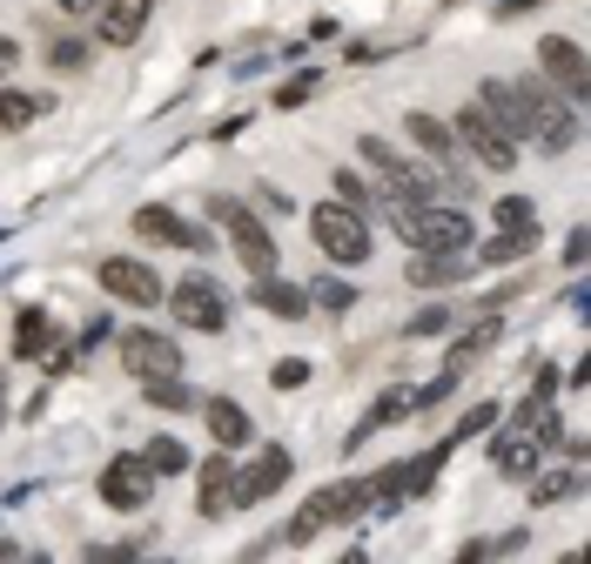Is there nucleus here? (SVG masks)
I'll use <instances>...</instances> for the list:
<instances>
[{
  "label": "nucleus",
  "mask_w": 591,
  "mask_h": 564,
  "mask_svg": "<svg viewBox=\"0 0 591 564\" xmlns=\"http://www.w3.org/2000/svg\"><path fill=\"white\" fill-rule=\"evenodd\" d=\"M14 61H21V48H14V40H0V74H8Z\"/></svg>",
  "instance_id": "obj_36"
},
{
  "label": "nucleus",
  "mask_w": 591,
  "mask_h": 564,
  "mask_svg": "<svg viewBox=\"0 0 591 564\" xmlns=\"http://www.w3.org/2000/svg\"><path fill=\"white\" fill-rule=\"evenodd\" d=\"M148 491H155L148 457H114V464L101 470V498H108L114 511H141V504H148Z\"/></svg>",
  "instance_id": "obj_11"
},
{
  "label": "nucleus",
  "mask_w": 591,
  "mask_h": 564,
  "mask_svg": "<svg viewBox=\"0 0 591 564\" xmlns=\"http://www.w3.org/2000/svg\"><path fill=\"white\" fill-rule=\"evenodd\" d=\"M397 229L417 242V249H470V222H464V209H438V195L397 201Z\"/></svg>",
  "instance_id": "obj_4"
},
{
  "label": "nucleus",
  "mask_w": 591,
  "mask_h": 564,
  "mask_svg": "<svg viewBox=\"0 0 591 564\" xmlns=\"http://www.w3.org/2000/svg\"><path fill=\"white\" fill-rule=\"evenodd\" d=\"M451 135H464V142H470V155H478L484 169H497V175L510 169V161H518V142H510V128H504V121H497L484 101H470V108L451 121Z\"/></svg>",
  "instance_id": "obj_5"
},
{
  "label": "nucleus",
  "mask_w": 591,
  "mask_h": 564,
  "mask_svg": "<svg viewBox=\"0 0 591 564\" xmlns=\"http://www.w3.org/2000/svg\"><path fill=\"white\" fill-rule=\"evenodd\" d=\"M578 491V477L571 470H551V477H531V504H558V498H571Z\"/></svg>",
  "instance_id": "obj_26"
},
{
  "label": "nucleus",
  "mask_w": 591,
  "mask_h": 564,
  "mask_svg": "<svg viewBox=\"0 0 591 564\" xmlns=\"http://www.w3.org/2000/svg\"><path fill=\"white\" fill-rule=\"evenodd\" d=\"M309 303H323L330 316H343L349 303H357V290H349V282H330V275H323V282H317V296H309Z\"/></svg>",
  "instance_id": "obj_28"
},
{
  "label": "nucleus",
  "mask_w": 591,
  "mask_h": 564,
  "mask_svg": "<svg viewBox=\"0 0 591 564\" xmlns=\"http://www.w3.org/2000/svg\"><path fill=\"white\" fill-rule=\"evenodd\" d=\"M88 8H101V0H61V14H88Z\"/></svg>",
  "instance_id": "obj_37"
},
{
  "label": "nucleus",
  "mask_w": 591,
  "mask_h": 564,
  "mask_svg": "<svg viewBox=\"0 0 591 564\" xmlns=\"http://www.w3.org/2000/svg\"><path fill=\"white\" fill-rule=\"evenodd\" d=\"M141 457H148V470H155V477H182V470H188V451H182L175 437H155Z\"/></svg>",
  "instance_id": "obj_22"
},
{
  "label": "nucleus",
  "mask_w": 591,
  "mask_h": 564,
  "mask_svg": "<svg viewBox=\"0 0 591 564\" xmlns=\"http://www.w3.org/2000/svg\"><path fill=\"white\" fill-rule=\"evenodd\" d=\"M48 61H54V68H82V40H54Z\"/></svg>",
  "instance_id": "obj_33"
},
{
  "label": "nucleus",
  "mask_w": 591,
  "mask_h": 564,
  "mask_svg": "<svg viewBox=\"0 0 591 564\" xmlns=\"http://www.w3.org/2000/svg\"><path fill=\"white\" fill-rule=\"evenodd\" d=\"M404 128H410V142H417L423 155H438V169H451V155H457V142H451V128H444V121H438V114H410V121H404Z\"/></svg>",
  "instance_id": "obj_20"
},
{
  "label": "nucleus",
  "mask_w": 591,
  "mask_h": 564,
  "mask_svg": "<svg viewBox=\"0 0 591 564\" xmlns=\"http://www.w3.org/2000/svg\"><path fill=\"white\" fill-rule=\"evenodd\" d=\"M336 195H343V201H349V209H364V201H370V195H364V182H357V175H336Z\"/></svg>",
  "instance_id": "obj_34"
},
{
  "label": "nucleus",
  "mask_w": 591,
  "mask_h": 564,
  "mask_svg": "<svg viewBox=\"0 0 591 564\" xmlns=\"http://www.w3.org/2000/svg\"><path fill=\"white\" fill-rule=\"evenodd\" d=\"M101 40L108 48H128V40H141V27H148V14H155V0H101Z\"/></svg>",
  "instance_id": "obj_16"
},
{
  "label": "nucleus",
  "mask_w": 591,
  "mask_h": 564,
  "mask_svg": "<svg viewBox=\"0 0 591 564\" xmlns=\"http://www.w3.org/2000/svg\"><path fill=\"white\" fill-rule=\"evenodd\" d=\"M444 322H451V309H423V316L410 322V330H417V336H430V330H444Z\"/></svg>",
  "instance_id": "obj_35"
},
{
  "label": "nucleus",
  "mask_w": 591,
  "mask_h": 564,
  "mask_svg": "<svg viewBox=\"0 0 591 564\" xmlns=\"http://www.w3.org/2000/svg\"><path fill=\"white\" fill-rule=\"evenodd\" d=\"M256 303H262L269 316H283V322H303V316H309V296L296 290V282H283V275H262V282H256Z\"/></svg>",
  "instance_id": "obj_18"
},
{
  "label": "nucleus",
  "mask_w": 591,
  "mask_h": 564,
  "mask_svg": "<svg viewBox=\"0 0 591 564\" xmlns=\"http://www.w3.org/2000/svg\"><path fill=\"white\" fill-rule=\"evenodd\" d=\"M525 249H531V235H497L491 249H484V262H518Z\"/></svg>",
  "instance_id": "obj_29"
},
{
  "label": "nucleus",
  "mask_w": 591,
  "mask_h": 564,
  "mask_svg": "<svg viewBox=\"0 0 591 564\" xmlns=\"http://www.w3.org/2000/svg\"><path fill=\"white\" fill-rule=\"evenodd\" d=\"M309 235H317V249L343 269H357L370 256V222H364V209H349V201H323V209L309 216Z\"/></svg>",
  "instance_id": "obj_3"
},
{
  "label": "nucleus",
  "mask_w": 591,
  "mask_h": 564,
  "mask_svg": "<svg viewBox=\"0 0 591 564\" xmlns=\"http://www.w3.org/2000/svg\"><path fill=\"white\" fill-rule=\"evenodd\" d=\"M317 95V74H296L290 88H275V108H296V101H309Z\"/></svg>",
  "instance_id": "obj_30"
},
{
  "label": "nucleus",
  "mask_w": 591,
  "mask_h": 564,
  "mask_svg": "<svg viewBox=\"0 0 591 564\" xmlns=\"http://www.w3.org/2000/svg\"><path fill=\"white\" fill-rule=\"evenodd\" d=\"M202 417H209V437L222 443V451H235V443H249V410H243V403L216 396V403H202Z\"/></svg>",
  "instance_id": "obj_17"
},
{
  "label": "nucleus",
  "mask_w": 591,
  "mask_h": 564,
  "mask_svg": "<svg viewBox=\"0 0 591 564\" xmlns=\"http://www.w3.org/2000/svg\"><path fill=\"white\" fill-rule=\"evenodd\" d=\"M484 108L510 128V142H538L544 155H565L578 142L571 128V108L558 95H544V88H510V81H491L484 88Z\"/></svg>",
  "instance_id": "obj_1"
},
{
  "label": "nucleus",
  "mask_w": 591,
  "mask_h": 564,
  "mask_svg": "<svg viewBox=\"0 0 591 564\" xmlns=\"http://www.w3.org/2000/svg\"><path fill=\"white\" fill-rule=\"evenodd\" d=\"M484 424H497V403H478V410H470V417L457 424V437H451V443H464V437H478Z\"/></svg>",
  "instance_id": "obj_31"
},
{
  "label": "nucleus",
  "mask_w": 591,
  "mask_h": 564,
  "mask_svg": "<svg viewBox=\"0 0 591 564\" xmlns=\"http://www.w3.org/2000/svg\"><path fill=\"white\" fill-rule=\"evenodd\" d=\"M290 470H296L290 451H283V443H269V451H262L243 477H235V498H229V504H262L269 491H283V483H290Z\"/></svg>",
  "instance_id": "obj_12"
},
{
  "label": "nucleus",
  "mask_w": 591,
  "mask_h": 564,
  "mask_svg": "<svg viewBox=\"0 0 591 564\" xmlns=\"http://www.w3.org/2000/svg\"><path fill=\"white\" fill-rule=\"evenodd\" d=\"M114 350H122V363H128L141 383H155V377H182V350H175L169 336H155V330H128Z\"/></svg>",
  "instance_id": "obj_10"
},
{
  "label": "nucleus",
  "mask_w": 591,
  "mask_h": 564,
  "mask_svg": "<svg viewBox=\"0 0 591 564\" xmlns=\"http://www.w3.org/2000/svg\"><path fill=\"white\" fill-rule=\"evenodd\" d=\"M531 222H538V209H531L525 195H504V201H497V229H504V235H531Z\"/></svg>",
  "instance_id": "obj_24"
},
{
  "label": "nucleus",
  "mask_w": 591,
  "mask_h": 564,
  "mask_svg": "<svg viewBox=\"0 0 591 564\" xmlns=\"http://www.w3.org/2000/svg\"><path fill=\"white\" fill-rule=\"evenodd\" d=\"M48 343H54L48 309H21V322H14V356H48Z\"/></svg>",
  "instance_id": "obj_21"
},
{
  "label": "nucleus",
  "mask_w": 591,
  "mask_h": 564,
  "mask_svg": "<svg viewBox=\"0 0 591 564\" xmlns=\"http://www.w3.org/2000/svg\"><path fill=\"white\" fill-rule=\"evenodd\" d=\"M538 74H544L558 95H584V88H591L584 48H578V40H565V34H544V40H538Z\"/></svg>",
  "instance_id": "obj_9"
},
{
  "label": "nucleus",
  "mask_w": 591,
  "mask_h": 564,
  "mask_svg": "<svg viewBox=\"0 0 591 564\" xmlns=\"http://www.w3.org/2000/svg\"><path fill=\"white\" fill-rule=\"evenodd\" d=\"M169 316L182 322V330H202V336H216L222 322H229V296L216 290V282L188 275V282H175V290H169Z\"/></svg>",
  "instance_id": "obj_7"
},
{
  "label": "nucleus",
  "mask_w": 591,
  "mask_h": 564,
  "mask_svg": "<svg viewBox=\"0 0 591 564\" xmlns=\"http://www.w3.org/2000/svg\"><path fill=\"white\" fill-rule=\"evenodd\" d=\"M229 498H235V464H229V451L216 443V457L202 464V517H222Z\"/></svg>",
  "instance_id": "obj_19"
},
{
  "label": "nucleus",
  "mask_w": 591,
  "mask_h": 564,
  "mask_svg": "<svg viewBox=\"0 0 591 564\" xmlns=\"http://www.w3.org/2000/svg\"><path fill=\"white\" fill-rule=\"evenodd\" d=\"M41 114V101L34 95H14V88H0V135H14V128H27V121Z\"/></svg>",
  "instance_id": "obj_23"
},
{
  "label": "nucleus",
  "mask_w": 591,
  "mask_h": 564,
  "mask_svg": "<svg viewBox=\"0 0 591 564\" xmlns=\"http://www.w3.org/2000/svg\"><path fill=\"white\" fill-rule=\"evenodd\" d=\"M470 269H478L470 249H417L410 256V282H417V290H444V282H464Z\"/></svg>",
  "instance_id": "obj_14"
},
{
  "label": "nucleus",
  "mask_w": 591,
  "mask_h": 564,
  "mask_svg": "<svg viewBox=\"0 0 591 564\" xmlns=\"http://www.w3.org/2000/svg\"><path fill=\"white\" fill-rule=\"evenodd\" d=\"M135 235H141V242H169V249H195V256L209 249L202 229H188L175 209H155V201H148V209H135Z\"/></svg>",
  "instance_id": "obj_13"
},
{
  "label": "nucleus",
  "mask_w": 591,
  "mask_h": 564,
  "mask_svg": "<svg viewBox=\"0 0 591 564\" xmlns=\"http://www.w3.org/2000/svg\"><path fill=\"white\" fill-rule=\"evenodd\" d=\"M309 383V363H275V390H303Z\"/></svg>",
  "instance_id": "obj_32"
},
{
  "label": "nucleus",
  "mask_w": 591,
  "mask_h": 564,
  "mask_svg": "<svg viewBox=\"0 0 591 564\" xmlns=\"http://www.w3.org/2000/svg\"><path fill=\"white\" fill-rule=\"evenodd\" d=\"M209 209H216V222L229 229V242H235V256H243L256 275H275V242H269V229L243 209V201H222V195H209Z\"/></svg>",
  "instance_id": "obj_6"
},
{
  "label": "nucleus",
  "mask_w": 591,
  "mask_h": 564,
  "mask_svg": "<svg viewBox=\"0 0 591 564\" xmlns=\"http://www.w3.org/2000/svg\"><path fill=\"white\" fill-rule=\"evenodd\" d=\"M551 437V424H525V430H504L497 437V451H491V464L504 470V477H531L538 470V443Z\"/></svg>",
  "instance_id": "obj_15"
},
{
  "label": "nucleus",
  "mask_w": 591,
  "mask_h": 564,
  "mask_svg": "<svg viewBox=\"0 0 591 564\" xmlns=\"http://www.w3.org/2000/svg\"><path fill=\"white\" fill-rule=\"evenodd\" d=\"M410 403H417V390H383L377 410H370V424H397V417H410Z\"/></svg>",
  "instance_id": "obj_27"
},
{
  "label": "nucleus",
  "mask_w": 591,
  "mask_h": 564,
  "mask_svg": "<svg viewBox=\"0 0 591 564\" xmlns=\"http://www.w3.org/2000/svg\"><path fill=\"white\" fill-rule=\"evenodd\" d=\"M101 290L114 303H128V309H155L162 303V275H155L148 262H135V256H108L101 262Z\"/></svg>",
  "instance_id": "obj_8"
},
{
  "label": "nucleus",
  "mask_w": 591,
  "mask_h": 564,
  "mask_svg": "<svg viewBox=\"0 0 591 564\" xmlns=\"http://www.w3.org/2000/svg\"><path fill=\"white\" fill-rule=\"evenodd\" d=\"M491 343H497V316H491V322H478V330H470V336L457 343V356H451V370H464V363H478V356H484Z\"/></svg>",
  "instance_id": "obj_25"
},
{
  "label": "nucleus",
  "mask_w": 591,
  "mask_h": 564,
  "mask_svg": "<svg viewBox=\"0 0 591 564\" xmlns=\"http://www.w3.org/2000/svg\"><path fill=\"white\" fill-rule=\"evenodd\" d=\"M357 511H370V477H343V483H330V491H317V498L296 511L290 544H309L317 531H330V524H349Z\"/></svg>",
  "instance_id": "obj_2"
}]
</instances>
